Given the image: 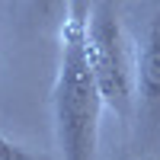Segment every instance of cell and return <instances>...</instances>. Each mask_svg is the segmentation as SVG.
<instances>
[{
    "instance_id": "4",
    "label": "cell",
    "mask_w": 160,
    "mask_h": 160,
    "mask_svg": "<svg viewBox=\"0 0 160 160\" xmlns=\"http://www.w3.org/2000/svg\"><path fill=\"white\" fill-rule=\"evenodd\" d=\"M0 160H48V157L32 154L29 148H22V144H16V141L0 135Z\"/></svg>"
},
{
    "instance_id": "1",
    "label": "cell",
    "mask_w": 160,
    "mask_h": 160,
    "mask_svg": "<svg viewBox=\"0 0 160 160\" xmlns=\"http://www.w3.org/2000/svg\"><path fill=\"white\" fill-rule=\"evenodd\" d=\"M90 7L87 0H71L68 19L61 29V58L55 77V135L64 160H96L99 144V115H102V90L93 74L90 45Z\"/></svg>"
},
{
    "instance_id": "3",
    "label": "cell",
    "mask_w": 160,
    "mask_h": 160,
    "mask_svg": "<svg viewBox=\"0 0 160 160\" xmlns=\"http://www.w3.org/2000/svg\"><path fill=\"white\" fill-rule=\"evenodd\" d=\"M135 106L144 118L148 138L160 135V13L144 32V45L138 48L135 64Z\"/></svg>"
},
{
    "instance_id": "5",
    "label": "cell",
    "mask_w": 160,
    "mask_h": 160,
    "mask_svg": "<svg viewBox=\"0 0 160 160\" xmlns=\"http://www.w3.org/2000/svg\"><path fill=\"white\" fill-rule=\"evenodd\" d=\"M26 3H29L38 16H55V13L68 3V0H26Z\"/></svg>"
},
{
    "instance_id": "2",
    "label": "cell",
    "mask_w": 160,
    "mask_h": 160,
    "mask_svg": "<svg viewBox=\"0 0 160 160\" xmlns=\"http://www.w3.org/2000/svg\"><path fill=\"white\" fill-rule=\"evenodd\" d=\"M87 45H90V61L93 74L99 80L106 106L128 118L135 109V64L138 51H131V42L118 22V13L112 3H99L90 13V29H87Z\"/></svg>"
}]
</instances>
